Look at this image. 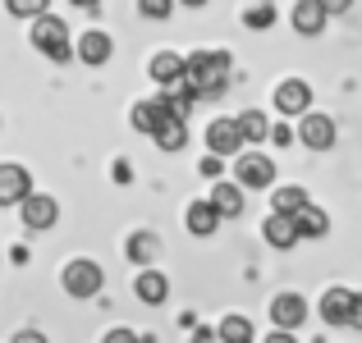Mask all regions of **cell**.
<instances>
[{"label": "cell", "instance_id": "obj_6", "mask_svg": "<svg viewBox=\"0 0 362 343\" xmlns=\"http://www.w3.org/2000/svg\"><path fill=\"white\" fill-rule=\"evenodd\" d=\"M18 220L42 234V229H51L55 220H60V202H55V197H46V193H28L23 202H18Z\"/></svg>", "mask_w": 362, "mask_h": 343}, {"label": "cell", "instance_id": "obj_28", "mask_svg": "<svg viewBox=\"0 0 362 343\" xmlns=\"http://www.w3.org/2000/svg\"><path fill=\"white\" fill-rule=\"evenodd\" d=\"M138 14H142V18H156V23H160V18L175 14V0H138Z\"/></svg>", "mask_w": 362, "mask_h": 343}, {"label": "cell", "instance_id": "obj_9", "mask_svg": "<svg viewBox=\"0 0 362 343\" xmlns=\"http://www.w3.org/2000/svg\"><path fill=\"white\" fill-rule=\"evenodd\" d=\"M275 110L280 114H308L312 110V88L303 78H284L275 88Z\"/></svg>", "mask_w": 362, "mask_h": 343}, {"label": "cell", "instance_id": "obj_25", "mask_svg": "<svg viewBox=\"0 0 362 343\" xmlns=\"http://www.w3.org/2000/svg\"><path fill=\"white\" fill-rule=\"evenodd\" d=\"M156 252H160V243H156V234H147V229L129 238V261L133 265H151V261H156Z\"/></svg>", "mask_w": 362, "mask_h": 343}, {"label": "cell", "instance_id": "obj_34", "mask_svg": "<svg viewBox=\"0 0 362 343\" xmlns=\"http://www.w3.org/2000/svg\"><path fill=\"white\" fill-rule=\"evenodd\" d=\"M193 343H221V339H216L211 325H202V330H193Z\"/></svg>", "mask_w": 362, "mask_h": 343}, {"label": "cell", "instance_id": "obj_1", "mask_svg": "<svg viewBox=\"0 0 362 343\" xmlns=\"http://www.w3.org/2000/svg\"><path fill=\"white\" fill-rule=\"evenodd\" d=\"M184 83L193 97H221L230 88V55L225 51H193L184 55Z\"/></svg>", "mask_w": 362, "mask_h": 343}, {"label": "cell", "instance_id": "obj_33", "mask_svg": "<svg viewBox=\"0 0 362 343\" xmlns=\"http://www.w3.org/2000/svg\"><path fill=\"white\" fill-rule=\"evenodd\" d=\"M317 5H321V9H326V14H344V9H349V5H354V0H317Z\"/></svg>", "mask_w": 362, "mask_h": 343}, {"label": "cell", "instance_id": "obj_36", "mask_svg": "<svg viewBox=\"0 0 362 343\" xmlns=\"http://www.w3.org/2000/svg\"><path fill=\"white\" fill-rule=\"evenodd\" d=\"M133 179V169H129V160H115V183H129Z\"/></svg>", "mask_w": 362, "mask_h": 343}, {"label": "cell", "instance_id": "obj_2", "mask_svg": "<svg viewBox=\"0 0 362 343\" xmlns=\"http://www.w3.org/2000/svg\"><path fill=\"white\" fill-rule=\"evenodd\" d=\"M33 46L46 55V60H55V64H69L74 60V46H69V28H64V18L60 14H42V18H33Z\"/></svg>", "mask_w": 362, "mask_h": 343}, {"label": "cell", "instance_id": "obj_17", "mask_svg": "<svg viewBox=\"0 0 362 343\" xmlns=\"http://www.w3.org/2000/svg\"><path fill=\"white\" fill-rule=\"evenodd\" d=\"M147 73H151V83H156V88H170V83L184 78V55L156 51V55H151V64H147Z\"/></svg>", "mask_w": 362, "mask_h": 343}, {"label": "cell", "instance_id": "obj_27", "mask_svg": "<svg viewBox=\"0 0 362 343\" xmlns=\"http://www.w3.org/2000/svg\"><path fill=\"white\" fill-rule=\"evenodd\" d=\"M5 9L14 18H42V14H51V0H5Z\"/></svg>", "mask_w": 362, "mask_h": 343}, {"label": "cell", "instance_id": "obj_7", "mask_svg": "<svg viewBox=\"0 0 362 343\" xmlns=\"http://www.w3.org/2000/svg\"><path fill=\"white\" fill-rule=\"evenodd\" d=\"M271 320L275 330H298L303 320H308V302H303V293H275L271 298Z\"/></svg>", "mask_w": 362, "mask_h": 343}, {"label": "cell", "instance_id": "obj_12", "mask_svg": "<svg viewBox=\"0 0 362 343\" xmlns=\"http://www.w3.org/2000/svg\"><path fill=\"white\" fill-rule=\"evenodd\" d=\"M326 9L317 5V0H298V5H293V14H289V23H293V32L298 37H321L326 32Z\"/></svg>", "mask_w": 362, "mask_h": 343}, {"label": "cell", "instance_id": "obj_13", "mask_svg": "<svg viewBox=\"0 0 362 343\" xmlns=\"http://www.w3.org/2000/svg\"><path fill=\"white\" fill-rule=\"evenodd\" d=\"M115 55V42H110V32H101V28H92V32L78 37V60L92 64V69H101V64Z\"/></svg>", "mask_w": 362, "mask_h": 343}, {"label": "cell", "instance_id": "obj_3", "mask_svg": "<svg viewBox=\"0 0 362 343\" xmlns=\"http://www.w3.org/2000/svg\"><path fill=\"white\" fill-rule=\"evenodd\" d=\"M60 284H64V293H69V298H97L101 289H106V270H101L97 261H92V256H78V261H69L60 270Z\"/></svg>", "mask_w": 362, "mask_h": 343}, {"label": "cell", "instance_id": "obj_24", "mask_svg": "<svg viewBox=\"0 0 362 343\" xmlns=\"http://www.w3.org/2000/svg\"><path fill=\"white\" fill-rule=\"evenodd\" d=\"M151 138H156L160 151H184L188 147V124L184 119H165L156 133H151Z\"/></svg>", "mask_w": 362, "mask_h": 343}, {"label": "cell", "instance_id": "obj_10", "mask_svg": "<svg viewBox=\"0 0 362 343\" xmlns=\"http://www.w3.org/2000/svg\"><path fill=\"white\" fill-rule=\"evenodd\" d=\"M354 289H344V284H335V289L321 293V320L326 325H349V311H354Z\"/></svg>", "mask_w": 362, "mask_h": 343}, {"label": "cell", "instance_id": "obj_32", "mask_svg": "<svg viewBox=\"0 0 362 343\" xmlns=\"http://www.w3.org/2000/svg\"><path fill=\"white\" fill-rule=\"evenodd\" d=\"M14 343H46L42 330H14Z\"/></svg>", "mask_w": 362, "mask_h": 343}, {"label": "cell", "instance_id": "obj_14", "mask_svg": "<svg viewBox=\"0 0 362 343\" xmlns=\"http://www.w3.org/2000/svg\"><path fill=\"white\" fill-rule=\"evenodd\" d=\"M184 224H188V234H193V238H211L216 229H221V215L211 211V202H206V197H197V202H188Z\"/></svg>", "mask_w": 362, "mask_h": 343}, {"label": "cell", "instance_id": "obj_16", "mask_svg": "<svg viewBox=\"0 0 362 343\" xmlns=\"http://www.w3.org/2000/svg\"><path fill=\"white\" fill-rule=\"evenodd\" d=\"M133 293H138V302H147V307H160V302L170 298V279H165L160 270H138Z\"/></svg>", "mask_w": 362, "mask_h": 343}, {"label": "cell", "instance_id": "obj_29", "mask_svg": "<svg viewBox=\"0 0 362 343\" xmlns=\"http://www.w3.org/2000/svg\"><path fill=\"white\" fill-rule=\"evenodd\" d=\"M266 138H271L275 142V147H293V128H289V124H271V128H266Z\"/></svg>", "mask_w": 362, "mask_h": 343}, {"label": "cell", "instance_id": "obj_4", "mask_svg": "<svg viewBox=\"0 0 362 343\" xmlns=\"http://www.w3.org/2000/svg\"><path fill=\"white\" fill-rule=\"evenodd\" d=\"M234 183L247 188V193L275 188V160L262 156V151H239V156H234Z\"/></svg>", "mask_w": 362, "mask_h": 343}, {"label": "cell", "instance_id": "obj_35", "mask_svg": "<svg viewBox=\"0 0 362 343\" xmlns=\"http://www.w3.org/2000/svg\"><path fill=\"white\" fill-rule=\"evenodd\" d=\"M349 325H354V330H362V293L354 298V311H349Z\"/></svg>", "mask_w": 362, "mask_h": 343}, {"label": "cell", "instance_id": "obj_26", "mask_svg": "<svg viewBox=\"0 0 362 343\" xmlns=\"http://www.w3.org/2000/svg\"><path fill=\"white\" fill-rule=\"evenodd\" d=\"M243 23L252 28V32H266V28L275 23V5H271V0H257L252 9H243Z\"/></svg>", "mask_w": 362, "mask_h": 343}, {"label": "cell", "instance_id": "obj_8", "mask_svg": "<svg viewBox=\"0 0 362 343\" xmlns=\"http://www.w3.org/2000/svg\"><path fill=\"white\" fill-rule=\"evenodd\" d=\"M206 156H239L243 151V138H239V128H234V119H211L206 124Z\"/></svg>", "mask_w": 362, "mask_h": 343}, {"label": "cell", "instance_id": "obj_11", "mask_svg": "<svg viewBox=\"0 0 362 343\" xmlns=\"http://www.w3.org/2000/svg\"><path fill=\"white\" fill-rule=\"evenodd\" d=\"M33 193V174L23 165H0V206H18Z\"/></svg>", "mask_w": 362, "mask_h": 343}, {"label": "cell", "instance_id": "obj_19", "mask_svg": "<svg viewBox=\"0 0 362 343\" xmlns=\"http://www.w3.org/2000/svg\"><path fill=\"white\" fill-rule=\"evenodd\" d=\"M308 206V193L298 183H275L271 188V215H298Z\"/></svg>", "mask_w": 362, "mask_h": 343}, {"label": "cell", "instance_id": "obj_21", "mask_svg": "<svg viewBox=\"0 0 362 343\" xmlns=\"http://www.w3.org/2000/svg\"><path fill=\"white\" fill-rule=\"evenodd\" d=\"M129 124H133L138 133H156L160 124H165V110H160V101H133Z\"/></svg>", "mask_w": 362, "mask_h": 343}, {"label": "cell", "instance_id": "obj_20", "mask_svg": "<svg viewBox=\"0 0 362 343\" xmlns=\"http://www.w3.org/2000/svg\"><path fill=\"white\" fill-rule=\"evenodd\" d=\"M293 229H298V238H326L330 234V215L321 211V206H303L298 215H293Z\"/></svg>", "mask_w": 362, "mask_h": 343}, {"label": "cell", "instance_id": "obj_31", "mask_svg": "<svg viewBox=\"0 0 362 343\" xmlns=\"http://www.w3.org/2000/svg\"><path fill=\"white\" fill-rule=\"evenodd\" d=\"M221 169H225L221 156H202V174H206V179H221Z\"/></svg>", "mask_w": 362, "mask_h": 343}, {"label": "cell", "instance_id": "obj_30", "mask_svg": "<svg viewBox=\"0 0 362 343\" xmlns=\"http://www.w3.org/2000/svg\"><path fill=\"white\" fill-rule=\"evenodd\" d=\"M101 343H138V330H124V325H119V330H110Z\"/></svg>", "mask_w": 362, "mask_h": 343}, {"label": "cell", "instance_id": "obj_23", "mask_svg": "<svg viewBox=\"0 0 362 343\" xmlns=\"http://www.w3.org/2000/svg\"><path fill=\"white\" fill-rule=\"evenodd\" d=\"M234 128H239V138H243V147H257V142H266V114L262 110H243L239 119H234Z\"/></svg>", "mask_w": 362, "mask_h": 343}, {"label": "cell", "instance_id": "obj_15", "mask_svg": "<svg viewBox=\"0 0 362 343\" xmlns=\"http://www.w3.org/2000/svg\"><path fill=\"white\" fill-rule=\"evenodd\" d=\"M211 211L221 215V220H234V215H243V188L239 183H211Z\"/></svg>", "mask_w": 362, "mask_h": 343}, {"label": "cell", "instance_id": "obj_38", "mask_svg": "<svg viewBox=\"0 0 362 343\" xmlns=\"http://www.w3.org/2000/svg\"><path fill=\"white\" fill-rule=\"evenodd\" d=\"M9 261H14V265H28V261H33V252H28V247H14V252H9Z\"/></svg>", "mask_w": 362, "mask_h": 343}, {"label": "cell", "instance_id": "obj_18", "mask_svg": "<svg viewBox=\"0 0 362 343\" xmlns=\"http://www.w3.org/2000/svg\"><path fill=\"white\" fill-rule=\"evenodd\" d=\"M262 238L275 247V252H289V247L298 243V229H293V215H271V220L262 224Z\"/></svg>", "mask_w": 362, "mask_h": 343}, {"label": "cell", "instance_id": "obj_40", "mask_svg": "<svg viewBox=\"0 0 362 343\" xmlns=\"http://www.w3.org/2000/svg\"><path fill=\"white\" fill-rule=\"evenodd\" d=\"M74 5H78V9H97L101 0H74Z\"/></svg>", "mask_w": 362, "mask_h": 343}, {"label": "cell", "instance_id": "obj_22", "mask_svg": "<svg viewBox=\"0 0 362 343\" xmlns=\"http://www.w3.org/2000/svg\"><path fill=\"white\" fill-rule=\"evenodd\" d=\"M216 339L221 343H252V320L239 316V311H230V316H221V325H216Z\"/></svg>", "mask_w": 362, "mask_h": 343}, {"label": "cell", "instance_id": "obj_5", "mask_svg": "<svg viewBox=\"0 0 362 343\" xmlns=\"http://www.w3.org/2000/svg\"><path fill=\"white\" fill-rule=\"evenodd\" d=\"M293 142H303V147H312V151H330L335 147V119L321 114V110H308L303 124H298V133H293Z\"/></svg>", "mask_w": 362, "mask_h": 343}, {"label": "cell", "instance_id": "obj_37", "mask_svg": "<svg viewBox=\"0 0 362 343\" xmlns=\"http://www.w3.org/2000/svg\"><path fill=\"white\" fill-rule=\"evenodd\" d=\"M266 343H298V339H293L289 330H271V335H266Z\"/></svg>", "mask_w": 362, "mask_h": 343}, {"label": "cell", "instance_id": "obj_39", "mask_svg": "<svg viewBox=\"0 0 362 343\" xmlns=\"http://www.w3.org/2000/svg\"><path fill=\"white\" fill-rule=\"evenodd\" d=\"M175 5H188V9H202L206 0H175Z\"/></svg>", "mask_w": 362, "mask_h": 343}]
</instances>
